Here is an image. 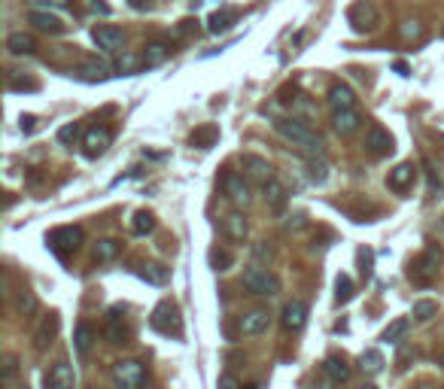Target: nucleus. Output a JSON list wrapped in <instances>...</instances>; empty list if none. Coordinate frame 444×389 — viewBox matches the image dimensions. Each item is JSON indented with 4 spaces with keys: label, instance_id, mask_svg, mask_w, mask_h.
<instances>
[{
    "label": "nucleus",
    "instance_id": "1",
    "mask_svg": "<svg viewBox=\"0 0 444 389\" xmlns=\"http://www.w3.org/2000/svg\"><path fill=\"white\" fill-rule=\"evenodd\" d=\"M274 131H277L286 143H293L298 152H304V158H326V143L308 128V122L302 119H274Z\"/></svg>",
    "mask_w": 444,
    "mask_h": 389
},
{
    "label": "nucleus",
    "instance_id": "2",
    "mask_svg": "<svg viewBox=\"0 0 444 389\" xmlns=\"http://www.w3.org/2000/svg\"><path fill=\"white\" fill-rule=\"evenodd\" d=\"M113 386L116 389H143L147 386V368L140 359H119L113 362Z\"/></svg>",
    "mask_w": 444,
    "mask_h": 389
},
{
    "label": "nucleus",
    "instance_id": "3",
    "mask_svg": "<svg viewBox=\"0 0 444 389\" xmlns=\"http://www.w3.org/2000/svg\"><path fill=\"white\" fill-rule=\"evenodd\" d=\"M46 243H49V249L55 253L58 258H67L71 253H76L82 243V228L80 225H61V228H52L49 238H46Z\"/></svg>",
    "mask_w": 444,
    "mask_h": 389
},
{
    "label": "nucleus",
    "instance_id": "4",
    "mask_svg": "<svg viewBox=\"0 0 444 389\" xmlns=\"http://www.w3.org/2000/svg\"><path fill=\"white\" fill-rule=\"evenodd\" d=\"M243 289L250 295H259V298H274L280 292V280L265 268H247L243 271Z\"/></svg>",
    "mask_w": 444,
    "mask_h": 389
},
{
    "label": "nucleus",
    "instance_id": "5",
    "mask_svg": "<svg viewBox=\"0 0 444 389\" xmlns=\"http://www.w3.org/2000/svg\"><path fill=\"white\" fill-rule=\"evenodd\" d=\"M438 265H441V249L438 247L423 249V253L411 262V280L420 286H429L432 280L438 277Z\"/></svg>",
    "mask_w": 444,
    "mask_h": 389
},
{
    "label": "nucleus",
    "instance_id": "6",
    "mask_svg": "<svg viewBox=\"0 0 444 389\" xmlns=\"http://www.w3.org/2000/svg\"><path fill=\"white\" fill-rule=\"evenodd\" d=\"M347 21L356 34H371V30H378V25H380V12L369 0H356L347 10Z\"/></svg>",
    "mask_w": 444,
    "mask_h": 389
},
{
    "label": "nucleus",
    "instance_id": "7",
    "mask_svg": "<svg viewBox=\"0 0 444 389\" xmlns=\"http://www.w3.org/2000/svg\"><path fill=\"white\" fill-rule=\"evenodd\" d=\"M222 192H225V198L232 204H237V207H247V204L252 201V192H250V182L243 173L237 171H222V180H219Z\"/></svg>",
    "mask_w": 444,
    "mask_h": 389
},
{
    "label": "nucleus",
    "instance_id": "8",
    "mask_svg": "<svg viewBox=\"0 0 444 389\" xmlns=\"http://www.w3.org/2000/svg\"><path fill=\"white\" fill-rule=\"evenodd\" d=\"M152 329L156 332H162V334H174V338H180L183 334V323H180V310H177V304H171V301H162L156 310H152Z\"/></svg>",
    "mask_w": 444,
    "mask_h": 389
},
{
    "label": "nucleus",
    "instance_id": "9",
    "mask_svg": "<svg viewBox=\"0 0 444 389\" xmlns=\"http://www.w3.org/2000/svg\"><path fill=\"white\" fill-rule=\"evenodd\" d=\"M122 316H125V310H122V307H110V310H107L104 338L110 341V344H128V338H131V329H128V323Z\"/></svg>",
    "mask_w": 444,
    "mask_h": 389
},
{
    "label": "nucleus",
    "instance_id": "10",
    "mask_svg": "<svg viewBox=\"0 0 444 389\" xmlns=\"http://www.w3.org/2000/svg\"><path fill=\"white\" fill-rule=\"evenodd\" d=\"M393 149H396L393 134H389L387 128H380V125H371L369 134H365V152H369V155H374V158H384V155H389Z\"/></svg>",
    "mask_w": 444,
    "mask_h": 389
},
{
    "label": "nucleus",
    "instance_id": "11",
    "mask_svg": "<svg viewBox=\"0 0 444 389\" xmlns=\"http://www.w3.org/2000/svg\"><path fill=\"white\" fill-rule=\"evenodd\" d=\"M304 323H308V301L293 298L283 304V314H280V325L286 332H302Z\"/></svg>",
    "mask_w": 444,
    "mask_h": 389
},
{
    "label": "nucleus",
    "instance_id": "12",
    "mask_svg": "<svg viewBox=\"0 0 444 389\" xmlns=\"http://www.w3.org/2000/svg\"><path fill=\"white\" fill-rule=\"evenodd\" d=\"M414 180H417V167L411 164V162H402V164H396L393 171H389L387 186H389V192L405 195V192H411V186H414Z\"/></svg>",
    "mask_w": 444,
    "mask_h": 389
},
{
    "label": "nucleus",
    "instance_id": "13",
    "mask_svg": "<svg viewBox=\"0 0 444 389\" xmlns=\"http://www.w3.org/2000/svg\"><path fill=\"white\" fill-rule=\"evenodd\" d=\"M110 143H113V131H110V128H104V125H95V128H89V131L82 134V146H86L89 158L104 155Z\"/></svg>",
    "mask_w": 444,
    "mask_h": 389
},
{
    "label": "nucleus",
    "instance_id": "14",
    "mask_svg": "<svg viewBox=\"0 0 444 389\" xmlns=\"http://www.w3.org/2000/svg\"><path fill=\"white\" fill-rule=\"evenodd\" d=\"M280 104L286 106L289 113H293V119H298V116H313V104L308 101V95L304 91H298V88H280Z\"/></svg>",
    "mask_w": 444,
    "mask_h": 389
},
{
    "label": "nucleus",
    "instance_id": "15",
    "mask_svg": "<svg viewBox=\"0 0 444 389\" xmlns=\"http://www.w3.org/2000/svg\"><path fill=\"white\" fill-rule=\"evenodd\" d=\"M241 167H243V173H247L250 180L262 182V186L274 180V167L268 164L262 155H252V152H247V155H241Z\"/></svg>",
    "mask_w": 444,
    "mask_h": 389
},
{
    "label": "nucleus",
    "instance_id": "16",
    "mask_svg": "<svg viewBox=\"0 0 444 389\" xmlns=\"http://www.w3.org/2000/svg\"><path fill=\"white\" fill-rule=\"evenodd\" d=\"M91 40L98 43L101 52H119L122 46H125V34L113 25H98L95 30H91Z\"/></svg>",
    "mask_w": 444,
    "mask_h": 389
},
{
    "label": "nucleus",
    "instance_id": "17",
    "mask_svg": "<svg viewBox=\"0 0 444 389\" xmlns=\"http://www.w3.org/2000/svg\"><path fill=\"white\" fill-rule=\"evenodd\" d=\"M268 325H271V314L262 307H256V310H247L241 319H237V329H241V334H262L268 332Z\"/></svg>",
    "mask_w": 444,
    "mask_h": 389
},
{
    "label": "nucleus",
    "instance_id": "18",
    "mask_svg": "<svg viewBox=\"0 0 444 389\" xmlns=\"http://www.w3.org/2000/svg\"><path fill=\"white\" fill-rule=\"evenodd\" d=\"M73 368L67 359H58L46 374V389H73Z\"/></svg>",
    "mask_w": 444,
    "mask_h": 389
},
{
    "label": "nucleus",
    "instance_id": "19",
    "mask_svg": "<svg viewBox=\"0 0 444 389\" xmlns=\"http://www.w3.org/2000/svg\"><path fill=\"white\" fill-rule=\"evenodd\" d=\"M58 329H61V319L58 314H46L40 319V325H37V332H34V347L37 350H46L52 344V341L58 338Z\"/></svg>",
    "mask_w": 444,
    "mask_h": 389
},
{
    "label": "nucleus",
    "instance_id": "20",
    "mask_svg": "<svg viewBox=\"0 0 444 389\" xmlns=\"http://www.w3.org/2000/svg\"><path fill=\"white\" fill-rule=\"evenodd\" d=\"M356 104V95L350 86H344V82H335L332 88H329V106H332V113L338 110H353Z\"/></svg>",
    "mask_w": 444,
    "mask_h": 389
},
{
    "label": "nucleus",
    "instance_id": "21",
    "mask_svg": "<svg viewBox=\"0 0 444 389\" xmlns=\"http://www.w3.org/2000/svg\"><path fill=\"white\" fill-rule=\"evenodd\" d=\"M323 371H326V377L332 380V383H347L350 374H353L344 356H329L326 365H323Z\"/></svg>",
    "mask_w": 444,
    "mask_h": 389
},
{
    "label": "nucleus",
    "instance_id": "22",
    "mask_svg": "<svg viewBox=\"0 0 444 389\" xmlns=\"http://www.w3.org/2000/svg\"><path fill=\"white\" fill-rule=\"evenodd\" d=\"M332 125H335V131L338 134H353L359 125H362V116H359L356 110H338V113H332Z\"/></svg>",
    "mask_w": 444,
    "mask_h": 389
},
{
    "label": "nucleus",
    "instance_id": "23",
    "mask_svg": "<svg viewBox=\"0 0 444 389\" xmlns=\"http://www.w3.org/2000/svg\"><path fill=\"white\" fill-rule=\"evenodd\" d=\"M262 195H265V201H268V207H271V210H283V207H286V198L289 195H286V186H283L277 177H274L271 182H265Z\"/></svg>",
    "mask_w": 444,
    "mask_h": 389
},
{
    "label": "nucleus",
    "instance_id": "24",
    "mask_svg": "<svg viewBox=\"0 0 444 389\" xmlns=\"http://www.w3.org/2000/svg\"><path fill=\"white\" fill-rule=\"evenodd\" d=\"M225 234H228V238H232L234 243L247 240V234H250L247 216H243V213H228V216H225Z\"/></svg>",
    "mask_w": 444,
    "mask_h": 389
},
{
    "label": "nucleus",
    "instance_id": "25",
    "mask_svg": "<svg viewBox=\"0 0 444 389\" xmlns=\"http://www.w3.org/2000/svg\"><path fill=\"white\" fill-rule=\"evenodd\" d=\"M167 58H171V46L167 43H147V49H143V55H140V64L158 67V64H165Z\"/></svg>",
    "mask_w": 444,
    "mask_h": 389
},
{
    "label": "nucleus",
    "instance_id": "26",
    "mask_svg": "<svg viewBox=\"0 0 444 389\" xmlns=\"http://www.w3.org/2000/svg\"><path fill=\"white\" fill-rule=\"evenodd\" d=\"M6 49H10L12 55H34V52H37V40L30 34H25V30H19V34H10Z\"/></svg>",
    "mask_w": 444,
    "mask_h": 389
},
{
    "label": "nucleus",
    "instance_id": "27",
    "mask_svg": "<svg viewBox=\"0 0 444 389\" xmlns=\"http://www.w3.org/2000/svg\"><path fill=\"white\" fill-rule=\"evenodd\" d=\"M28 21H30V25H37L40 30H46V34H61V30H64V25H61L58 15L43 12V10H34V12L28 15Z\"/></svg>",
    "mask_w": 444,
    "mask_h": 389
},
{
    "label": "nucleus",
    "instance_id": "28",
    "mask_svg": "<svg viewBox=\"0 0 444 389\" xmlns=\"http://www.w3.org/2000/svg\"><path fill=\"white\" fill-rule=\"evenodd\" d=\"M216 140H219V128L216 125H201V128H195V131L189 134V143L198 146V149H210Z\"/></svg>",
    "mask_w": 444,
    "mask_h": 389
},
{
    "label": "nucleus",
    "instance_id": "29",
    "mask_svg": "<svg viewBox=\"0 0 444 389\" xmlns=\"http://www.w3.org/2000/svg\"><path fill=\"white\" fill-rule=\"evenodd\" d=\"M73 347H76V353H80L82 359H86V356L91 353V347H95V332H91V325H89V323H80V325H76Z\"/></svg>",
    "mask_w": 444,
    "mask_h": 389
},
{
    "label": "nucleus",
    "instance_id": "30",
    "mask_svg": "<svg viewBox=\"0 0 444 389\" xmlns=\"http://www.w3.org/2000/svg\"><path fill=\"white\" fill-rule=\"evenodd\" d=\"M234 21H237V12H234V10H216V12H213L210 19H207V30H210V34H225V30L232 28Z\"/></svg>",
    "mask_w": 444,
    "mask_h": 389
},
{
    "label": "nucleus",
    "instance_id": "31",
    "mask_svg": "<svg viewBox=\"0 0 444 389\" xmlns=\"http://www.w3.org/2000/svg\"><path fill=\"white\" fill-rule=\"evenodd\" d=\"M304 167H308V180L313 186H323L329 180V162L326 158H304Z\"/></svg>",
    "mask_w": 444,
    "mask_h": 389
},
{
    "label": "nucleus",
    "instance_id": "32",
    "mask_svg": "<svg viewBox=\"0 0 444 389\" xmlns=\"http://www.w3.org/2000/svg\"><path fill=\"white\" fill-rule=\"evenodd\" d=\"M152 228H156V216H152L149 210H137L131 216V234L134 238H143V234H149Z\"/></svg>",
    "mask_w": 444,
    "mask_h": 389
},
{
    "label": "nucleus",
    "instance_id": "33",
    "mask_svg": "<svg viewBox=\"0 0 444 389\" xmlns=\"http://www.w3.org/2000/svg\"><path fill=\"white\" fill-rule=\"evenodd\" d=\"M140 277L147 280V283H152V286H165L167 277H171V271H167L165 265L149 262V265H143V268H140Z\"/></svg>",
    "mask_w": 444,
    "mask_h": 389
},
{
    "label": "nucleus",
    "instance_id": "34",
    "mask_svg": "<svg viewBox=\"0 0 444 389\" xmlns=\"http://www.w3.org/2000/svg\"><path fill=\"white\" fill-rule=\"evenodd\" d=\"M359 368L365 371V374H380L384 371V356L378 353V350H365L362 356H359Z\"/></svg>",
    "mask_w": 444,
    "mask_h": 389
},
{
    "label": "nucleus",
    "instance_id": "35",
    "mask_svg": "<svg viewBox=\"0 0 444 389\" xmlns=\"http://www.w3.org/2000/svg\"><path fill=\"white\" fill-rule=\"evenodd\" d=\"M119 249H122V243L119 240H113V238H101L95 243V258L98 262H113V258L119 256Z\"/></svg>",
    "mask_w": 444,
    "mask_h": 389
},
{
    "label": "nucleus",
    "instance_id": "36",
    "mask_svg": "<svg viewBox=\"0 0 444 389\" xmlns=\"http://www.w3.org/2000/svg\"><path fill=\"white\" fill-rule=\"evenodd\" d=\"M37 307H40V304H37V298H34V292H30V289H19V292H15V310H19L21 316L37 314Z\"/></svg>",
    "mask_w": 444,
    "mask_h": 389
},
{
    "label": "nucleus",
    "instance_id": "37",
    "mask_svg": "<svg viewBox=\"0 0 444 389\" xmlns=\"http://www.w3.org/2000/svg\"><path fill=\"white\" fill-rule=\"evenodd\" d=\"M408 329H411L408 319H396V323H389L387 329H384V334H380V341H387V344H399L405 334H408Z\"/></svg>",
    "mask_w": 444,
    "mask_h": 389
},
{
    "label": "nucleus",
    "instance_id": "38",
    "mask_svg": "<svg viewBox=\"0 0 444 389\" xmlns=\"http://www.w3.org/2000/svg\"><path fill=\"white\" fill-rule=\"evenodd\" d=\"M350 298H353V280L347 274H338V280H335V301L347 304Z\"/></svg>",
    "mask_w": 444,
    "mask_h": 389
},
{
    "label": "nucleus",
    "instance_id": "39",
    "mask_svg": "<svg viewBox=\"0 0 444 389\" xmlns=\"http://www.w3.org/2000/svg\"><path fill=\"white\" fill-rule=\"evenodd\" d=\"M80 73H89V79H107V76H110V64H104V61L89 58V61H82Z\"/></svg>",
    "mask_w": 444,
    "mask_h": 389
},
{
    "label": "nucleus",
    "instance_id": "40",
    "mask_svg": "<svg viewBox=\"0 0 444 389\" xmlns=\"http://www.w3.org/2000/svg\"><path fill=\"white\" fill-rule=\"evenodd\" d=\"M234 265V258H232V253L228 249H210V268L213 271H228Z\"/></svg>",
    "mask_w": 444,
    "mask_h": 389
},
{
    "label": "nucleus",
    "instance_id": "41",
    "mask_svg": "<svg viewBox=\"0 0 444 389\" xmlns=\"http://www.w3.org/2000/svg\"><path fill=\"white\" fill-rule=\"evenodd\" d=\"M411 314H414L420 323H429V319L438 314V304H435V301H426V298H423V301H414V310H411Z\"/></svg>",
    "mask_w": 444,
    "mask_h": 389
},
{
    "label": "nucleus",
    "instance_id": "42",
    "mask_svg": "<svg viewBox=\"0 0 444 389\" xmlns=\"http://www.w3.org/2000/svg\"><path fill=\"white\" fill-rule=\"evenodd\" d=\"M80 122H71V125L58 128V143H64V146H71V143H76V137H80Z\"/></svg>",
    "mask_w": 444,
    "mask_h": 389
},
{
    "label": "nucleus",
    "instance_id": "43",
    "mask_svg": "<svg viewBox=\"0 0 444 389\" xmlns=\"http://www.w3.org/2000/svg\"><path fill=\"white\" fill-rule=\"evenodd\" d=\"M10 88L12 91H37L40 82L37 79H19V73H10Z\"/></svg>",
    "mask_w": 444,
    "mask_h": 389
},
{
    "label": "nucleus",
    "instance_id": "44",
    "mask_svg": "<svg viewBox=\"0 0 444 389\" xmlns=\"http://www.w3.org/2000/svg\"><path fill=\"white\" fill-rule=\"evenodd\" d=\"M423 34V28L417 25V21H402V37L405 40H414V37Z\"/></svg>",
    "mask_w": 444,
    "mask_h": 389
},
{
    "label": "nucleus",
    "instance_id": "45",
    "mask_svg": "<svg viewBox=\"0 0 444 389\" xmlns=\"http://www.w3.org/2000/svg\"><path fill=\"white\" fill-rule=\"evenodd\" d=\"M15 374H19V365H15V359L10 356V359H6V368H3V386H10L15 380Z\"/></svg>",
    "mask_w": 444,
    "mask_h": 389
},
{
    "label": "nucleus",
    "instance_id": "46",
    "mask_svg": "<svg viewBox=\"0 0 444 389\" xmlns=\"http://www.w3.org/2000/svg\"><path fill=\"white\" fill-rule=\"evenodd\" d=\"M219 389H241V380L234 374H222L219 377Z\"/></svg>",
    "mask_w": 444,
    "mask_h": 389
},
{
    "label": "nucleus",
    "instance_id": "47",
    "mask_svg": "<svg viewBox=\"0 0 444 389\" xmlns=\"http://www.w3.org/2000/svg\"><path fill=\"white\" fill-rule=\"evenodd\" d=\"M134 67H137V61H134L131 55H125V58H122V61H119V70H122V73H131V70H134Z\"/></svg>",
    "mask_w": 444,
    "mask_h": 389
},
{
    "label": "nucleus",
    "instance_id": "48",
    "mask_svg": "<svg viewBox=\"0 0 444 389\" xmlns=\"http://www.w3.org/2000/svg\"><path fill=\"white\" fill-rule=\"evenodd\" d=\"M128 3H131V10H137V12L152 10V0H128Z\"/></svg>",
    "mask_w": 444,
    "mask_h": 389
},
{
    "label": "nucleus",
    "instance_id": "49",
    "mask_svg": "<svg viewBox=\"0 0 444 389\" xmlns=\"http://www.w3.org/2000/svg\"><path fill=\"white\" fill-rule=\"evenodd\" d=\"M252 253H256V258H271L274 256L271 247H265V243H256V247H252Z\"/></svg>",
    "mask_w": 444,
    "mask_h": 389
},
{
    "label": "nucleus",
    "instance_id": "50",
    "mask_svg": "<svg viewBox=\"0 0 444 389\" xmlns=\"http://www.w3.org/2000/svg\"><path fill=\"white\" fill-rule=\"evenodd\" d=\"M195 25H198V21H192V19H186V21H180V28H177V34H180V37H186V34H189V30H195Z\"/></svg>",
    "mask_w": 444,
    "mask_h": 389
},
{
    "label": "nucleus",
    "instance_id": "51",
    "mask_svg": "<svg viewBox=\"0 0 444 389\" xmlns=\"http://www.w3.org/2000/svg\"><path fill=\"white\" fill-rule=\"evenodd\" d=\"M37 128V116H21V131H34Z\"/></svg>",
    "mask_w": 444,
    "mask_h": 389
},
{
    "label": "nucleus",
    "instance_id": "52",
    "mask_svg": "<svg viewBox=\"0 0 444 389\" xmlns=\"http://www.w3.org/2000/svg\"><path fill=\"white\" fill-rule=\"evenodd\" d=\"M40 3H46V6H67L71 0H40Z\"/></svg>",
    "mask_w": 444,
    "mask_h": 389
},
{
    "label": "nucleus",
    "instance_id": "53",
    "mask_svg": "<svg viewBox=\"0 0 444 389\" xmlns=\"http://www.w3.org/2000/svg\"><path fill=\"white\" fill-rule=\"evenodd\" d=\"M396 70H399L402 76H408V64H405V61H396Z\"/></svg>",
    "mask_w": 444,
    "mask_h": 389
},
{
    "label": "nucleus",
    "instance_id": "54",
    "mask_svg": "<svg viewBox=\"0 0 444 389\" xmlns=\"http://www.w3.org/2000/svg\"><path fill=\"white\" fill-rule=\"evenodd\" d=\"M335 386H338V383H332V380L326 377V383H317V386H313V389H335Z\"/></svg>",
    "mask_w": 444,
    "mask_h": 389
},
{
    "label": "nucleus",
    "instance_id": "55",
    "mask_svg": "<svg viewBox=\"0 0 444 389\" xmlns=\"http://www.w3.org/2000/svg\"><path fill=\"white\" fill-rule=\"evenodd\" d=\"M250 389H262V386H259V383H252V386H250Z\"/></svg>",
    "mask_w": 444,
    "mask_h": 389
},
{
    "label": "nucleus",
    "instance_id": "56",
    "mask_svg": "<svg viewBox=\"0 0 444 389\" xmlns=\"http://www.w3.org/2000/svg\"><path fill=\"white\" fill-rule=\"evenodd\" d=\"M441 365H444V353H441Z\"/></svg>",
    "mask_w": 444,
    "mask_h": 389
}]
</instances>
